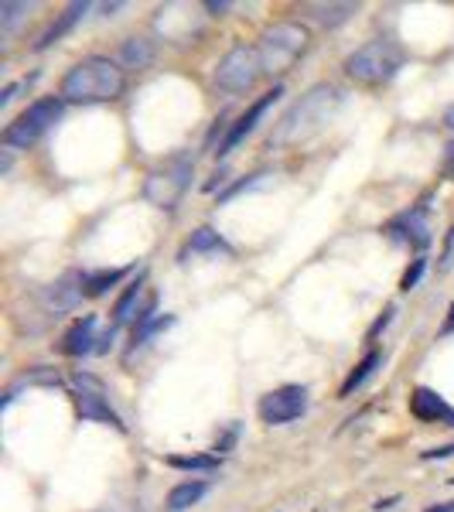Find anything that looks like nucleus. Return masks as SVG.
Instances as JSON below:
<instances>
[{
    "label": "nucleus",
    "mask_w": 454,
    "mask_h": 512,
    "mask_svg": "<svg viewBox=\"0 0 454 512\" xmlns=\"http://www.w3.org/2000/svg\"><path fill=\"white\" fill-rule=\"evenodd\" d=\"M123 89H127V72L113 59L89 55V59L76 62L62 76L59 96L65 103L93 106V103H113V99L123 96Z\"/></svg>",
    "instance_id": "1"
},
{
    "label": "nucleus",
    "mask_w": 454,
    "mask_h": 512,
    "mask_svg": "<svg viewBox=\"0 0 454 512\" xmlns=\"http://www.w3.org/2000/svg\"><path fill=\"white\" fill-rule=\"evenodd\" d=\"M335 110H338V89L325 86V82H321V86H311L308 93L280 117L277 130L270 134V144L284 147V144H301V140L315 137L318 130L332 120Z\"/></svg>",
    "instance_id": "2"
},
{
    "label": "nucleus",
    "mask_w": 454,
    "mask_h": 512,
    "mask_svg": "<svg viewBox=\"0 0 454 512\" xmlns=\"http://www.w3.org/2000/svg\"><path fill=\"white\" fill-rule=\"evenodd\" d=\"M403 48L396 45L390 38H376V41H366L362 48L345 59V76L352 82H359V86H386L396 72L403 69Z\"/></svg>",
    "instance_id": "3"
},
{
    "label": "nucleus",
    "mask_w": 454,
    "mask_h": 512,
    "mask_svg": "<svg viewBox=\"0 0 454 512\" xmlns=\"http://www.w3.org/2000/svg\"><path fill=\"white\" fill-rule=\"evenodd\" d=\"M308 41H311L308 28L297 24V21H280V24H274V28H267L260 38V45H257L263 72H270V76L287 72L304 52H308Z\"/></svg>",
    "instance_id": "4"
},
{
    "label": "nucleus",
    "mask_w": 454,
    "mask_h": 512,
    "mask_svg": "<svg viewBox=\"0 0 454 512\" xmlns=\"http://www.w3.org/2000/svg\"><path fill=\"white\" fill-rule=\"evenodd\" d=\"M192 175H195V158L178 154V158L164 161L161 168H154L151 175L144 178V198L154 209L175 212L178 202L188 192V185H192Z\"/></svg>",
    "instance_id": "5"
},
{
    "label": "nucleus",
    "mask_w": 454,
    "mask_h": 512,
    "mask_svg": "<svg viewBox=\"0 0 454 512\" xmlns=\"http://www.w3.org/2000/svg\"><path fill=\"white\" fill-rule=\"evenodd\" d=\"M62 110H65L62 96L35 99V103H31L21 117H14L11 123H7L0 140H4L7 147H21V151H28L31 144H38V140L62 120Z\"/></svg>",
    "instance_id": "6"
},
{
    "label": "nucleus",
    "mask_w": 454,
    "mask_h": 512,
    "mask_svg": "<svg viewBox=\"0 0 454 512\" xmlns=\"http://www.w3.org/2000/svg\"><path fill=\"white\" fill-rule=\"evenodd\" d=\"M263 76V62L260 52L253 45H236L216 65V86L222 93H246V89L257 86V79Z\"/></svg>",
    "instance_id": "7"
},
{
    "label": "nucleus",
    "mask_w": 454,
    "mask_h": 512,
    "mask_svg": "<svg viewBox=\"0 0 454 512\" xmlns=\"http://www.w3.org/2000/svg\"><path fill=\"white\" fill-rule=\"evenodd\" d=\"M69 386H72V400H76L79 420H89V424H110V427H117V431H123L117 410H113L110 400H106L103 379L93 373H76L69 379Z\"/></svg>",
    "instance_id": "8"
},
{
    "label": "nucleus",
    "mask_w": 454,
    "mask_h": 512,
    "mask_svg": "<svg viewBox=\"0 0 454 512\" xmlns=\"http://www.w3.org/2000/svg\"><path fill=\"white\" fill-rule=\"evenodd\" d=\"M304 410H308V390H304V386H277V390H270L267 396H260V403H257L260 420L270 427L291 424V420L304 417Z\"/></svg>",
    "instance_id": "9"
},
{
    "label": "nucleus",
    "mask_w": 454,
    "mask_h": 512,
    "mask_svg": "<svg viewBox=\"0 0 454 512\" xmlns=\"http://www.w3.org/2000/svg\"><path fill=\"white\" fill-rule=\"evenodd\" d=\"M280 96H284V86H274V89H270V93H263V96L257 99V103H253L250 110H246L243 117H239V120L233 123V127L226 130V137H222V144H219V151H216L219 158H229V154H233L236 147L243 144V140L250 137L253 130H257V123L263 120V113H267Z\"/></svg>",
    "instance_id": "10"
},
{
    "label": "nucleus",
    "mask_w": 454,
    "mask_h": 512,
    "mask_svg": "<svg viewBox=\"0 0 454 512\" xmlns=\"http://www.w3.org/2000/svg\"><path fill=\"white\" fill-rule=\"evenodd\" d=\"M386 233L393 239H403V243H410L414 250H427L431 246V226H427V205H417V209L410 212H400L390 226H386Z\"/></svg>",
    "instance_id": "11"
},
{
    "label": "nucleus",
    "mask_w": 454,
    "mask_h": 512,
    "mask_svg": "<svg viewBox=\"0 0 454 512\" xmlns=\"http://www.w3.org/2000/svg\"><path fill=\"white\" fill-rule=\"evenodd\" d=\"M410 417L420 420V424H444V427H454V407L444 396H437L434 390L427 386H417L410 393Z\"/></svg>",
    "instance_id": "12"
},
{
    "label": "nucleus",
    "mask_w": 454,
    "mask_h": 512,
    "mask_svg": "<svg viewBox=\"0 0 454 512\" xmlns=\"http://www.w3.org/2000/svg\"><path fill=\"white\" fill-rule=\"evenodd\" d=\"M82 294H86V274L69 270V274L59 277L45 291V304H48V311H55V315H65V311H72L82 301Z\"/></svg>",
    "instance_id": "13"
},
{
    "label": "nucleus",
    "mask_w": 454,
    "mask_h": 512,
    "mask_svg": "<svg viewBox=\"0 0 454 512\" xmlns=\"http://www.w3.org/2000/svg\"><path fill=\"white\" fill-rule=\"evenodd\" d=\"M96 315H86V318H79L76 325L65 332L62 338V352L65 355H72V359H79V355H86V352H93L96 349Z\"/></svg>",
    "instance_id": "14"
},
{
    "label": "nucleus",
    "mask_w": 454,
    "mask_h": 512,
    "mask_svg": "<svg viewBox=\"0 0 454 512\" xmlns=\"http://www.w3.org/2000/svg\"><path fill=\"white\" fill-rule=\"evenodd\" d=\"M89 11H93V4H86V0H82V4H69V7H65L62 18L55 21L52 28H48L45 35L38 38V45H35V48H38V52H45V48H48V45H55V41H59L62 35H69V31L76 28V24H79L82 18H86Z\"/></svg>",
    "instance_id": "15"
},
{
    "label": "nucleus",
    "mask_w": 454,
    "mask_h": 512,
    "mask_svg": "<svg viewBox=\"0 0 454 512\" xmlns=\"http://www.w3.org/2000/svg\"><path fill=\"white\" fill-rule=\"evenodd\" d=\"M304 11H308L311 21H318L321 28H338V24H345L352 14H359V4H308Z\"/></svg>",
    "instance_id": "16"
},
{
    "label": "nucleus",
    "mask_w": 454,
    "mask_h": 512,
    "mask_svg": "<svg viewBox=\"0 0 454 512\" xmlns=\"http://www.w3.org/2000/svg\"><path fill=\"white\" fill-rule=\"evenodd\" d=\"M205 492H209V482H181L175 485V489L168 492V512H185V509H192L195 502H202L205 499Z\"/></svg>",
    "instance_id": "17"
},
{
    "label": "nucleus",
    "mask_w": 454,
    "mask_h": 512,
    "mask_svg": "<svg viewBox=\"0 0 454 512\" xmlns=\"http://www.w3.org/2000/svg\"><path fill=\"white\" fill-rule=\"evenodd\" d=\"M140 291H144V274H140L134 284H127V291L120 294V301L113 304V332H117V328H123L127 325L130 318L137 315V301H140Z\"/></svg>",
    "instance_id": "18"
},
{
    "label": "nucleus",
    "mask_w": 454,
    "mask_h": 512,
    "mask_svg": "<svg viewBox=\"0 0 454 512\" xmlns=\"http://www.w3.org/2000/svg\"><path fill=\"white\" fill-rule=\"evenodd\" d=\"M379 362H383V355H379L376 349H369V352H366V359H362L359 366L349 373V379H345V383H342V390H338V400H349V396L356 393L359 386L366 383V379L376 373V366H379Z\"/></svg>",
    "instance_id": "19"
},
{
    "label": "nucleus",
    "mask_w": 454,
    "mask_h": 512,
    "mask_svg": "<svg viewBox=\"0 0 454 512\" xmlns=\"http://www.w3.org/2000/svg\"><path fill=\"white\" fill-rule=\"evenodd\" d=\"M188 253H233V246H229L219 233H212V229H195L192 239H188V246L181 250V260H185Z\"/></svg>",
    "instance_id": "20"
},
{
    "label": "nucleus",
    "mask_w": 454,
    "mask_h": 512,
    "mask_svg": "<svg viewBox=\"0 0 454 512\" xmlns=\"http://www.w3.org/2000/svg\"><path fill=\"white\" fill-rule=\"evenodd\" d=\"M171 468H181V472H219L222 458L219 454H168Z\"/></svg>",
    "instance_id": "21"
},
{
    "label": "nucleus",
    "mask_w": 454,
    "mask_h": 512,
    "mask_svg": "<svg viewBox=\"0 0 454 512\" xmlns=\"http://www.w3.org/2000/svg\"><path fill=\"white\" fill-rule=\"evenodd\" d=\"M120 59L127 69H147L154 59V48H151V41H144V38H127L123 41V48H120Z\"/></svg>",
    "instance_id": "22"
},
{
    "label": "nucleus",
    "mask_w": 454,
    "mask_h": 512,
    "mask_svg": "<svg viewBox=\"0 0 454 512\" xmlns=\"http://www.w3.org/2000/svg\"><path fill=\"white\" fill-rule=\"evenodd\" d=\"M127 277V270H99V274H86V294L89 297H103L113 284Z\"/></svg>",
    "instance_id": "23"
},
{
    "label": "nucleus",
    "mask_w": 454,
    "mask_h": 512,
    "mask_svg": "<svg viewBox=\"0 0 454 512\" xmlns=\"http://www.w3.org/2000/svg\"><path fill=\"white\" fill-rule=\"evenodd\" d=\"M171 325H175V318H171V315H158V318L144 321V325H137L134 335H130V349H140L147 338H154V335L164 332V328H171Z\"/></svg>",
    "instance_id": "24"
},
{
    "label": "nucleus",
    "mask_w": 454,
    "mask_h": 512,
    "mask_svg": "<svg viewBox=\"0 0 454 512\" xmlns=\"http://www.w3.org/2000/svg\"><path fill=\"white\" fill-rule=\"evenodd\" d=\"M28 14H31V4H14V0H4V4H0V31H4V35H11V31L18 28Z\"/></svg>",
    "instance_id": "25"
},
{
    "label": "nucleus",
    "mask_w": 454,
    "mask_h": 512,
    "mask_svg": "<svg viewBox=\"0 0 454 512\" xmlns=\"http://www.w3.org/2000/svg\"><path fill=\"white\" fill-rule=\"evenodd\" d=\"M267 178V175H250V178H243V181H236V185H229L226 192H219L216 198V205H226V202H233L236 195H243V192H250V188H257L260 181Z\"/></svg>",
    "instance_id": "26"
},
{
    "label": "nucleus",
    "mask_w": 454,
    "mask_h": 512,
    "mask_svg": "<svg viewBox=\"0 0 454 512\" xmlns=\"http://www.w3.org/2000/svg\"><path fill=\"white\" fill-rule=\"evenodd\" d=\"M424 270H427V260L424 256H417L414 260V267L403 274V280H400V291H414V287L420 284V277H424Z\"/></svg>",
    "instance_id": "27"
},
{
    "label": "nucleus",
    "mask_w": 454,
    "mask_h": 512,
    "mask_svg": "<svg viewBox=\"0 0 454 512\" xmlns=\"http://www.w3.org/2000/svg\"><path fill=\"white\" fill-rule=\"evenodd\" d=\"M444 458H454V444H441V448H431L420 454V461H444Z\"/></svg>",
    "instance_id": "28"
},
{
    "label": "nucleus",
    "mask_w": 454,
    "mask_h": 512,
    "mask_svg": "<svg viewBox=\"0 0 454 512\" xmlns=\"http://www.w3.org/2000/svg\"><path fill=\"white\" fill-rule=\"evenodd\" d=\"M390 318H393V308H390V311H386V315H383V318H379V321H376V325H373V328H369V335H366V338H369V342H373V338H376L379 332H383V328H386V325H390Z\"/></svg>",
    "instance_id": "29"
},
{
    "label": "nucleus",
    "mask_w": 454,
    "mask_h": 512,
    "mask_svg": "<svg viewBox=\"0 0 454 512\" xmlns=\"http://www.w3.org/2000/svg\"><path fill=\"white\" fill-rule=\"evenodd\" d=\"M444 171H448V175H454V140L448 147H444Z\"/></svg>",
    "instance_id": "30"
},
{
    "label": "nucleus",
    "mask_w": 454,
    "mask_h": 512,
    "mask_svg": "<svg viewBox=\"0 0 454 512\" xmlns=\"http://www.w3.org/2000/svg\"><path fill=\"white\" fill-rule=\"evenodd\" d=\"M437 335H454V304H451V308H448V321H444V325H441V332H437Z\"/></svg>",
    "instance_id": "31"
},
{
    "label": "nucleus",
    "mask_w": 454,
    "mask_h": 512,
    "mask_svg": "<svg viewBox=\"0 0 454 512\" xmlns=\"http://www.w3.org/2000/svg\"><path fill=\"white\" fill-rule=\"evenodd\" d=\"M205 11H209V14H226V11H229V4H226V0H222V4H216V0H209V4H205Z\"/></svg>",
    "instance_id": "32"
},
{
    "label": "nucleus",
    "mask_w": 454,
    "mask_h": 512,
    "mask_svg": "<svg viewBox=\"0 0 454 512\" xmlns=\"http://www.w3.org/2000/svg\"><path fill=\"white\" fill-rule=\"evenodd\" d=\"M393 506H396V495H393V499H379L373 509H376V512H383V509H393Z\"/></svg>",
    "instance_id": "33"
},
{
    "label": "nucleus",
    "mask_w": 454,
    "mask_h": 512,
    "mask_svg": "<svg viewBox=\"0 0 454 512\" xmlns=\"http://www.w3.org/2000/svg\"><path fill=\"white\" fill-rule=\"evenodd\" d=\"M451 246H454V226H451V233H448V246H444V267H448V256H451Z\"/></svg>",
    "instance_id": "34"
},
{
    "label": "nucleus",
    "mask_w": 454,
    "mask_h": 512,
    "mask_svg": "<svg viewBox=\"0 0 454 512\" xmlns=\"http://www.w3.org/2000/svg\"><path fill=\"white\" fill-rule=\"evenodd\" d=\"M444 127H451V130H454V103L448 106V110H444Z\"/></svg>",
    "instance_id": "35"
},
{
    "label": "nucleus",
    "mask_w": 454,
    "mask_h": 512,
    "mask_svg": "<svg viewBox=\"0 0 454 512\" xmlns=\"http://www.w3.org/2000/svg\"><path fill=\"white\" fill-rule=\"evenodd\" d=\"M451 482H454V478H451Z\"/></svg>",
    "instance_id": "36"
}]
</instances>
